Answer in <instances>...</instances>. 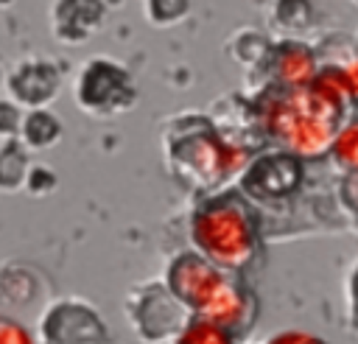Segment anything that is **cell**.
Segmentation results:
<instances>
[{
	"mask_svg": "<svg viewBox=\"0 0 358 344\" xmlns=\"http://www.w3.org/2000/svg\"><path fill=\"white\" fill-rule=\"evenodd\" d=\"M344 106L313 84L305 89H280L268 87L257 103L255 117L260 131L291 157L316 159L330 154L336 134L341 131Z\"/></svg>",
	"mask_w": 358,
	"mask_h": 344,
	"instance_id": "cell-1",
	"label": "cell"
},
{
	"mask_svg": "<svg viewBox=\"0 0 358 344\" xmlns=\"http://www.w3.org/2000/svg\"><path fill=\"white\" fill-rule=\"evenodd\" d=\"M165 288L193 319L213 322L232 336L246 333L257 316L252 291L235 274L215 268L196 252H182L168 263Z\"/></svg>",
	"mask_w": 358,
	"mask_h": 344,
	"instance_id": "cell-2",
	"label": "cell"
},
{
	"mask_svg": "<svg viewBox=\"0 0 358 344\" xmlns=\"http://www.w3.org/2000/svg\"><path fill=\"white\" fill-rule=\"evenodd\" d=\"M165 157L171 171L196 190H218L249 168V148L229 143L199 115L176 117L165 131Z\"/></svg>",
	"mask_w": 358,
	"mask_h": 344,
	"instance_id": "cell-3",
	"label": "cell"
},
{
	"mask_svg": "<svg viewBox=\"0 0 358 344\" xmlns=\"http://www.w3.org/2000/svg\"><path fill=\"white\" fill-rule=\"evenodd\" d=\"M190 243L196 255L227 274L252 266L260 249L257 221L238 193L207 196L190 218Z\"/></svg>",
	"mask_w": 358,
	"mask_h": 344,
	"instance_id": "cell-4",
	"label": "cell"
},
{
	"mask_svg": "<svg viewBox=\"0 0 358 344\" xmlns=\"http://www.w3.org/2000/svg\"><path fill=\"white\" fill-rule=\"evenodd\" d=\"M137 101L134 78L115 59L95 56L90 59L76 78V103L95 117H109L129 112Z\"/></svg>",
	"mask_w": 358,
	"mask_h": 344,
	"instance_id": "cell-5",
	"label": "cell"
},
{
	"mask_svg": "<svg viewBox=\"0 0 358 344\" xmlns=\"http://www.w3.org/2000/svg\"><path fill=\"white\" fill-rule=\"evenodd\" d=\"M126 316L143 341H162L168 336H179V330L187 324L185 308L159 282H148L131 291L126 299Z\"/></svg>",
	"mask_w": 358,
	"mask_h": 344,
	"instance_id": "cell-6",
	"label": "cell"
},
{
	"mask_svg": "<svg viewBox=\"0 0 358 344\" xmlns=\"http://www.w3.org/2000/svg\"><path fill=\"white\" fill-rule=\"evenodd\" d=\"M39 344H112V338L92 305L59 299L39 319Z\"/></svg>",
	"mask_w": 358,
	"mask_h": 344,
	"instance_id": "cell-7",
	"label": "cell"
},
{
	"mask_svg": "<svg viewBox=\"0 0 358 344\" xmlns=\"http://www.w3.org/2000/svg\"><path fill=\"white\" fill-rule=\"evenodd\" d=\"M11 101L22 109H48V103L59 95L62 87V70L50 59H22L11 67L6 78Z\"/></svg>",
	"mask_w": 358,
	"mask_h": 344,
	"instance_id": "cell-8",
	"label": "cell"
},
{
	"mask_svg": "<svg viewBox=\"0 0 358 344\" xmlns=\"http://www.w3.org/2000/svg\"><path fill=\"white\" fill-rule=\"evenodd\" d=\"M299 159L282 151L257 157L243 176V190L257 199H280L299 182Z\"/></svg>",
	"mask_w": 358,
	"mask_h": 344,
	"instance_id": "cell-9",
	"label": "cell"
},
{
	"mask_svg": "<svg viewBox=\"0 0 358 344\" xmlns=\"http://www.w3.org/2000/svg\"><path fill=\"white\" fill-rule=\"evenodd\" d=\"M268 73H271V87L280 89H305L310 87V81L316 78L319 67H316V53L296 42V39H285L274 48H268Z\"/></svg>",
	"mask_w": 358,
	"mask_h": 344,
	"instance_id": "cell-10",
	"label": "cell"
},
{
	"mask_svg": "<svg viewBox=\"0 0 358 344\" xmlns=\"http://www.w3.org/2000/svg\"><path fill=\"white\" fill-rule=\"evenodd\" d=\"M103 11L106 6L101 3H56L53 34L59 36V42H67V45L87 42V36L95 34L98 25L103 22Z\"/></svg>",
	"mask_w": 358,
	"mask_h": 344,
	"instance_id": "cell-11",
	"label": "cell"
},
{
	"mask_svg": "<svg viewBox=\"0 0 358 344\" xmlns=\"http://www.w3.org/2000/svg\"><path fill=\"white\" fill-rule=\"evenodd\" d=\"M62 140V120L50 109H31L20 126V143L28 151H45Z\"/></svg>",
	"mask_w": 358,
	"mask_h": 344,
	"instance_id": "cell-12",
	"label": "cell"
},
{
	"mask_svg": "<svg viewBox=\"0 0 358 344\" xmlns=\"http://www.w3.org/2000/svg\"><path fill=\"white\" fill-rule=\"evenodd\" d=\"M31 171L28 148L20 140H3L0 145V190H20L25 187V176Z\"/></svg>",
	"mask_w": 358,
	"mask_h": 344,
	"instance_id": "cell-13",
	"label": "cell"
},
{
	"mask_svg": "<svg viewBox=\"0 0 358 344\" xmlns=\"http://www.w3.org/2000/svg\"><path fill=\"white\" fill-rule=\"evenodd\" d=\"M173 344H235V336L227 333L224 327L204 322V319H190L179 336L173 338Z\"/></svg>",
	"mask_w": 358,
	"mask_h": 344,
	"instance_id": "cell-14",
	"label": "cell"
},
{
	"mask_svg": "<svg viewBox=\"0 0 358 344\" xmlns=\"http://www.w3.org/2000/svg\"><path fill=\"white\" fill-rule=\"evenodd\" d=\"M22 117H25V112L11 98H0V137L14 140V134L22 126Z\"/></svg>",
	"mask_w": 358,
	"mask_h": 344,
	"instance_id": "cell-15",
	"label": "cell"
},
{
	"mask_svg": "<svg viewBox=\"0 0 358 344\" xmlns=\"http://www.w3.org/2000/svg\"><path fill=\"white\" fill-rule=\"evenodd\" d=\"M25 187H28V193H34V196H48V193L56 187V176H53V171L45 168V165H31V171H28V176H25Z\"/></svg>",
	"mask_w": 358,
	"mask_h": 344,
	"instance_id": "cell-16",
	"label": "cell"
},
{
	"mask_svg": "<svg viewBox=\"0 0 358 344\" xmlns=\"http://www.w3.org/2000/svg\"><path fill=\"white\" fill-rule=\"evenodd\" d=\"M266 344H324V341L310 336V333H305V330H282Z\"/></svg>",
	"mask_w": 358,
	"mask_h": 344,
	"instance_id": "cell-17",
	"label": "cell"
},
{
	"mask_svg": "<svg viewBox=\"0 0 358 344\" xmlns=\"http://www.w3.org/2000/svg\"><path fill=\"white\" fill-rule=\"evenodd\" d=\"M344 76H347V84H350L352 101L358 103V56H352V59L344 64Z\"/></svg>",
	"mask_w": 358,
	"mask_h": 344,
	"instance_id": "cell-18",
	"label": "cell"
}]
</instances>
